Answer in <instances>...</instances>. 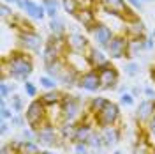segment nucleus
Wrapping results in <instances>:
<instances>
[{"label":"nucleus","instance_id":"obj_38","mask_svg":"<svg viewBox=\"0 0 155 154\" xmlns=\"http://www.w3.org/2000/svg\"><path fill=\"white\" fill-rule=\"evenodd\" d=\"M0 154H19V151H18V147L14 145V142L9 140V142H4V144H2Z\"/></svg>","mask_w":155,"mask_h":154},{"label":"nucleus","instance_id":"obj_50","mask_svg":"<svg viewBox=\"0 0 155 154\" xmlns=\"http://www.w3.org/2000/svg\"><path fill=\"white\" fill-rule=\"evenodd\" d=\"M150 78H152V82L155 83V66H152V68H150Z\"/></svg>","mask_w":155,"mask_h":154},{"label":"nucleus","instance_id":"obj_53","mask_svg":"<svg viewBox=\"0 0 155 154\" xmlns=\"http://www.w3.org/2000/svg\"><path fill=\"white\" fill-rule=\"evenodd\" d=\"M113 154H124V152H122V151H115Z\"/></svg>","mask_w":155,"mask_h":154},{"label":"nucleus","instance_id":"obj_28","mask_svg":"<svg viewBox=\"0 0 155 154\" xmlns=\"http://www.w3.org/2000/svg\"><path fill=\"white\" fill-rule=\"evenodd\" d=\"M9 103H11V108H12V112L14 114H25V110H27V105H25V99L19 96V94H12L9 97Z\"/></svg>","mask_w":155,"mask_h":154},{"label":"nucleus","instance_id":"obj_11","mask_svg":"<svg viewBox=\"0 0 155 154\" xmlns=\"http://www.w3.org/2000/svg\"><path fill=\"white\" fill-rule=\"evenodd\" d=\"M85 57H87L90 68L95 69V71L97 69H101V68H104V66H107V64H111V58L107 57V53L102 48L95 46V44H92V46L87 50Z\"/></svg>","mask_w":155,"mask_h":154},{"label":"nucleus","instance_id":"obj_37","mask_svg":"<svg viewBox=\"0 0 155 154\" xmlns=\"http://www.w3.org/2000/svg\"><path fill=\"white\" fill-rule=\"evenodd\" d=\"M19 140H25V142H35V129H32L30 126L19 129Z\"/></svg>","mask_w":155,"mask_h":154},{"label":"nucleus","instance_id":"obj_49","mask_svg":"<svg viewBox=\"0 0 155 154\" xmlns=\"http://www.w3.org/2000/svg\"><path fill=\"white\" fill-rule=\"evenodd\" d=\"M116 90H118L120 94H125V92H129V90H127V87H125V85H122V83L118 85V89H116Z\"/></svg>","mask_w":155,"mask_h":154},{"label":"nucleus","instance_id":"obj_9","mask_svg":"<svg viewBox=\"0 0 155 154\" xmlns=\"http://www.w3.org/2000/svg\"><path fill=\"white\" fill-rule=\"evenodd\" d=\"M76 87H79V89L85 90V92H90V94H95V92H99V90H102L99 73H97L95 69H90V71H87V73H81Z\"/></svg>","mask_w":155,"mask_h":154},{"label":"nucleus","instance_id":"obj_10","mask_svg":"<svg viewBox=\"0 0 155 154\" xmlns=\"http://www.w3.org/2000/svg\"><path fill=\"white\" fill-rule=\"evenodd\" d=\"M90 34H92V41H94V44H95V46L106 50V46L111 43V39L115 37L116 32L111 29V27H107L106 23L99 21V23H97V27L92 30Z\"/></svg>","mask_w":155,"mask_h":154},{"label":"nucleus","instance_id":"obj_14","mask_svg":"<svg viewBox=\"0 0 155 154\" xmlns=\"http://www.w3.org/2000/svg\"><path fill=\"white\" fill-rule=\"evenodd\" d=\"M74 18L87 29V32H92V30L97 27L99 23V18H97V12L94 11V7H85V9H79L78 14Z\"/></svg>","mask_w":155,"mask_h":154},{"label":"nucleus","instance_id":"obj_12","mask_svg":"<svg viewBox=\"0 0 155 154\" xmlns=\"http://www.w3.org/2000/svg\"><path fill=\"white\" fill-rule=\"evenodd\" d=\"M155 115V99H141L139 105L136 106L134 119L137 124L146 126L148 121Z\"/></svg>","mask_w":155,"mask_h":154},{"label":"nucleus","instance_id":"obj_44","mask_svg":"<svg viewBox=\"0 0 155 154\" xmlns=\"http://www.w3.org/2000/svg\"><path fill=\"white\" fill-rule=\"evenodd\" d=\"M143 94L146 96V99H155V89L150 85H146L145 89H143Z\"/></svg>","mask_w":155,"mask_h":154},{"label":"nucleus","instance_id":"obj_25","mask_svg":"<svg viewBox=\"0 0 155 154\" xmlns=\"http://www.w3.org/2000/svg\"><path fill=\"white\" fill-rule=\"evenodd\" d=\"M153 149L155 147L148 142V138H146V136H141V138H137V142L132 145V154H152Z\"/></svg>","mask_w":155,"mask_h":154},{"label":"nucleus","instance_id":"obj_35","mask_svg":"<svg viewBox=\"0 0 155 154\" xmlns=\"http://www.w3.org/2000/svg\"><path fill=\"white\" fill-rule=\"evenodd\" d=\"M11 128H18V129H23V128H27V119H25V115L23 114H14V117L9 121Z\"/></svg>","mask_w":155,"mask_h":154},{"label":"nucleus","instance_id":"obj_47","mask_svg":"<svg viewBox=\"0 0 155 154\" xmlns=\"http://www.w3.org/2000/svg\"><path fill=\"white\" fill-rule=\"evenodd\" d=\"M76 2L79 4L81 9H85V7H95V4H94L92 0H76Z\"/></svg>","mask_w":155,"mask_h":154},{"label":"nucleus","instance_id":"obj_20","mask_svg":"<svg viewBox=\"0 0 155 154\" xmlns=\"http://www.w3.org/2000/svg\"><path fill=\"white\" fill-rule=\"evenodd\" d=\"M62 97H64V90L55 89V90H44V92L39 96V99H41L44 105L48 106V108H53V106H58V105H60Z\"/></svg>","mask_w":155,"mask_h":154},{"label":"nucleus","instance_id":"obj_7","mask_svg":"<svg viewBox=\"0 0 155 154\" xmlns=\"http://www.w3.org/2000/svg\"><path fill=\"white\" fill-rule=\"evenodd\" d=\"M127 46H129V37L124 32H118V34H115V37L111 39V43L106 46L104 51L111 60H120V58H125Z\"/></svg>","mask_w":155,"mask_h":154},{"label":"nucleus","instance_id":"obj_46","mask_svg":"<svg viewBox=\"0 0 155 154\" xmlns=\"http://www.w3.org/2000/svg\"><path fill=\"white\" fill-rule=\"evenodd\" d=\"M4 4H7V5H16L18 9L23 11V0H2Z\"/></svg>","mask_w":155,"mask_h":154},{"label":"nucleus","instance_id":"obj_30","mask_svg":"<svg viewBox=\"0 0 155 154\" xmlns=\"http://www.w3.org/2000/svg\"><path fill=\"white\" fill-rule=\"evenodd\" d=\"M42 149L37 142H25L21 140V145H19V154H41Z\"/></svg>","mask_w":155,"mask_h":154},{"label":"nucleus","instance_id":"obj_27","mask_svg":"<svg viewBox=\"0 0 155 154\" xmlns=\"http://www.w3.org/2000/svg\"><path fill=\"white\" fill-rule=\"evenodd\" d=\"M49 32L51 36H67V29H65V23L62 21L60 18L49 19Z\"/></svg>","mask_w":155,"mask_h":154},{"label":"nucleus","instance_id":"obj_45","mask_svg":"<svg viewBox=\"0 0 155 154\" xmlns=\"http://www.w3.org/2000/svg\"><path fill=\"white\" fill-rule=\"evenodd\" d=\"M145 46H146V51L153 50V46H155V37L153 36H148V37L145 39Z\"/></svg>","mask_w":155,"mask_h":154},{"label":"nucleus","instance_id":"obj_54","mask_svg":"<svg viewBox=\"0 0 155 154\" xmlns=\"http://www.w3.org/2000/svg\"><path fill=\"white\" fill-rule=\"evenodd\" d=\"M141 2H143V4H145V2H152V0H141Z\"/></svg>","mask_w":155,"mask_h":154},{"label":"nucleus","instance_id":"obj_57","mask_svg":"<svg viewBox=\"0 0 155 154\" xmlns=\"http://www.w3.org/2000/svg\"><path fill=\"white\" fill-rule=\"evenodd\" d=\"M152 154H155V149H153V152H152Z\"/></svg>","mask_w":155,"mask_h":154},{"label":"nucleus","instance_id":"obj_21","mask_svg":"<svg viewBox=\"0 0 155 154\" xmlns=\"http://www.w3.org/2000/svg\"><path fill=\"white\" fill-rule=\"evenodd\" d=\"M76 124L78 122H58V133L62 142L74 144V133H76Z\"/></svg>","mask_w":155,"mask_h":154},{"label":"nucleus","instance_id":"obj_26","mask_svg":"<svg viewBox=\"0 0 155 154\" xmlns=\"http://www.w3.org/2000/svg\"><path fill=\"white\" fill-rule=\"evenodd\" d=\"M41 4L44 5L46 16H48L49 19L58 18V7L62 5V2H58V0H41Z\"/></svg>","mask_w":155,"mask_h":154},{"label":"nucleus","instance_id":"obj_41","mask_svg":"<svg viewBox=\"0 0 155 154\" xmlns=\"http://www.w3.org/2000/svg\"><path fill=\"white\" fill-rule=\"evenodd\" d=\"M74 145V154H90L87 144H72Z\"/></svg>","mask_w":155,"mask_h":154},{"label":"nucleus","instance_id":"obj_3","mask_svg":"<svg viewBox=\"0 0 155 154\" xmlns=\"http://www.w3.org/2000/svg\"><path fill=\"white\" fill-rule=\"evenodd\" d=\"M25 119H27V124L32 128V129H39L41 126H44L46 122H49V110L48 106L44 105L41 99H32L28 105H27V110H25Z\"/></svg>","mask_w":155,"mask_h":154},{"label":"nucleus","instance_id":"obj_6","mask_svg":"<svg viewBox=\"0 0 155 154\" xmlns=\"http://www.w3.org/2000/svg\"><path fill=\"white\" fill-rule=\"evenodd\" d=\"M18 48L28 53H39L41 48H44L46 41L42 39V36L39 34L37 30L34 32H18Z\"/></svg>","mask_w":155,"mask_h":154},{"label":"nucleus","instance_id":"obj_31","mask_svg":"<svg viewBox=\"0 0 155 154\" xmlns=\"http://www.w3.org/2000/svg\"><path fill=\"white\" fill-rule=\"evenodd\" d=\"M60 2H62V9L65 11L69 16H76L78 11L81 9L76 0H60Z\"/></svg>","mask_w":155,"mask_h":154},{"label":"nucleus","instance_id":"obj_56","mask_svg":"<svg viewBox=\"0 0 155 154\" xmlns=\"http://www.w3.org/2000/svg\"><path fill=\"white\" fill-rule=\"evenodd\" d=\"M153 66H155V57H153Z\"/></svg>","mask_w":155,"mask_h":154},{"label":"nucleus","instance_id":"obj_22","mask_svg":"<svg viewBox=\"0 0 155 154\" xmlns=\"http://www.w3.org/2000/svg\"><path fill=\"white\" fill-rule=\"evenodd\" d=\"M145 39H146V37H145ZM145 39H129V46H127V55H125V58H129V60H134V58L139 57L143 51H146Z\"/></svg>","mask_w":155,"mask_h":154},{"label":"nucleus","instance_id":"obj_1","mask_svg":"<svg viewBox=\"0 0 155 154\" xmlns=\"http://www.w3.org/2000/svg\"><path fill=\"white\" fill-rule=\"evenodd\" d=\"M34 73V58L28 51L14 50L9 55L2 57V80L28 82Z\"/></svg>","mask_w":155,"mask_h":154},{"label":"nucleus","instance_id":"obj_33","mask_svg":"<svg viewBox=\"0 0 155 154\" xmlns=\"http://www.w3.org/2000/svg\"><path fill=\"white\" fill-rule=\"evenodd\" d=\"M39 85L42 87L44 90H55V89H58V82L55 78L48 76V75H42L39 78Z\"/></svg>","mask_w":155,"mask_h":154},{"label":"nucleus","instance_id":"obj_19","mask_svg":"<svg viewBox=\"0 0 155 154\" xmlns=\"http://www.w3.org/2000/svg\"><path fill=\"white\" fill-rule=\"evenodd\" d=\"M23 12L34 19H44L46 18V9L42 4H37L34 0H23Z\"/></svg>","mask_w":155,"mask_h":154},{"label":"nucleus","instance_id":"obj_40","mask_svg":"<svg viewBox=\"0 0 155 154\" xmlns=\"http://www.w3.org/2000/svg\"><path fill=\"white\" fill-rule=\"evenodd\" d=\"M120 105H124V106H134L136 105V97L132 96L130 92L120 94Z\"/></svg>","mask_w":155,"mask_h":154},{"label":"nucleus","instance_id":"obj_48","mask_svg":"<svg viewBox=\"0 0 155 154\" xmlns=\"http://www.w3.org/2000/svg\"><path fill=\"white\" fill-rule=\"evenodd\" d=\"M141 92H143V89H139V87H132V89H130V94H132L134 97H139Z\"/></svg>","mask_w":155,"mask_h":154},{"label":"nucleus","instance_id":"obj_5","mask_svg":"<svg viewBox=\"0 0 155 154\" xmlns=\"http://www.w3.org/2000/svg\"><path fill=\"white\" fill-rule=\"evenodd\" d=\"M35 142L44 149H51L55 145L64 144L60 140V133H58V126L53 124L51 121L46 122L44 126H41L39 129H35Z\"/></svg>","mask_w":155,"mask_h":154},{"label":"nucleus","instance_id":"obj_4","mask_svg":"<svg viewBox=\"0 0 155 154\" xmlns=\"http://www.w3.org/2000/svg\"><path fill=\"white\" fill-rule=\"evenodd\" d=\"M94 121H95V126L97 129H101V128H107V126H118L122 122V108L118 103L115 101H107V105L102 108V112H99L95 117H94Z\"/></svg>","mask_w":155,"mask_h":154},{"label":"nucleus","instance_id":"obj_15","mask_svg":"<svg viewBox=\"0 0 155 154\" xmlns=\"http://www.w3.org/2000/svg\"><path fill=\"white\" fill-rule=\"evenodd\" d=\"M65 60H67V64L71 66V68H74L81 75V73H87V71H90V64H88L87 57L83 55V53H72V51H67L65 53Z\"/></svg>","mask_w":155,"mask_h":154},{"label":"nucleus","instance_id":"obj_39","mask_svg":"<svg viewBox=\"0 0 155 154\" xmlns=\"http://www.w3.org/2000/svg\"><path fill=\"white\" fill-rule=\"evenodd\" d=\"M124 71H125L127 76H137V75H139V66L136 64L134 60H130V62H127L125 64Z\"/></svg>","mask_w":155,"mask_h":154},{"label":"nucleus","instance_id":"obj_8","mask_svg":"<svg viewBox=\"0 0 155 154\" xmlns=\"http://www.w3.org/2000/svg\"><path fill=\"white\" fill-rule=\"evenodd\" d=\"M99 78H101V85L102 90H116L120 85V71L118 68H115L113 64H107L104 68L97 69Z\"/></svg>","mask_w":155,"mask_h":154},{"label":"nucleus","instance_id":"obj_52","mask_svg":"<svg viewBox=\"0 0 155 154\" xmlns=\"http://www.w3.org/2000/svg\"><path fill=\"white\" fill-rule=\"evenodd\" d=\"M92 2H94L95 5H101V2H102V0H92Z\"/></svg>","mask_w":155,"mask_h":154},{"label":"nucleus","instance_id":"obj_18","mask_svg":"<svg viewBox=\"0 0 155 154\" xmlns=\"http://www.w3.org/2000/svg\"><path fill=\"white\" fill-rule=\"evenodd\" d=\"M124 34L129 39H145L146 37V27L141 19L129 21V23L124 25Z\"/></svg>","mask_w":155,"mask_h":154},{"label":"nucleus","instance_id":"obj_55","mask_svg":"<svg viewBox=\"0 0 155 154\" xmlns=\"http://www.w3.org/2000/svg\"><path fill=\"white\" fill-rule=\"evenodd\" d=\"M152 36H153V37H155V29H153V34H152Z\"/></svg>","mask_w":155,"mask_h":154},{"label":"nucleus","instance_id":"obj_32","mask_svg":"<svg viewBox=\"0 0 155 154\" xmlns=\"http://www.w3.org/2000/svg\"><path fill=\"white\" fill-rule=\"evenodd\" d=\"M12 117H14V112L11 106H7V99L0 97V121H11Z\"/></svg>","mask_w":155,"mask_h":154},{"label":"nucleus","instance_id":"obj_42","mask_svg":"<svg viewBox=\"0 0 155 154\" xmlns=\"http://www.w3.org/2000/svg\"><path fill=\"white\" fill-rule=\"evenodd\" d=\"M127 4H129V7H132L136 12H141L143 11V2L141 0H125Z\"/></svg>","mask_w":155,"mask_h":154},{"label":"nucleus","instance_id":"obj_16","mask_svg":"<svg viewBox=\"0 0 155 154\" xmlns=\"http://www.w3.org/2000/svg\"><path fill=\"white\" fill-rule=\"evenodd\" d=\"M101 136L104 140V145L106 147H113L116 145L120 140H122V128L120 126H107V128H101Z\"/></svg>","mask_w":155,"mask_h":154},{"label":"nucleus","instance_id":"obj_43","mask_svg":"<svg viewBox=\"0 0 155 154\" xmlns=\"http://www.w3.org/2000/svg\"><path fill=\"white\" fill-rule=\"evenodd\" d=\"M9 129H11L9 121H0V135L5 136L7 133H9Z\"/></svg>","mask_w":155,"mask_h":154},{"label":"nucleus","instance_id":"obj_36","mask_svg":"<svg viewBox=\"0 0 155 154\" xmlns=\"http://www.w3.org/2000/svg\"><path fill=\"white\" fill-rule=\"evenodd\" d=\"M23 89H25V94H27V97H32V99H37V96H39V89H37V85L34 83V82H25L23 83Z\"/></svg>","mask_w":155,"mask_h":154},{"label":"nucleus","instance_id":"obj_24","mask_svg":"<svg viewBox=\"0 0 155 154\" xmlns=\"http://www.w3.org/2000/svg\"><path fill=\"white\" fill-rule=\"evenodd\" d=\"M87 145L88 149H90V152H101L102 149H106V145H104V140H102V136H101V131L99 129H95L94 133H92V136L87 140Z\"/></svg>","mask_w":155,"mask_h":154},{"label":"nucleus","instance_id":"obj_13","mask_svg":"<svg viewBox=\"0 0 155 154\" xmlns=\"http://www.w3.org/2000/svg\"><path fill=\"white\" fill-rule=\"evenodd\" d=\"M67 50L72 53H87V50L92 46L87 36H83L81 32H67Z\"/></svg>","mask_w":155,"mask_h":154},{"label":"nucleus","instance_id":"obj_23","mask_svg":"<svg viewBox=\"0 0 155 154\" xmlns=\"http://www.w3.org/2000/svg\"><path fill=\"white\" fill-rule=\"evenodd\" d=\"M107 97L104 96H94V97H90V101L87 103V114H90V115H94L95 117L99 112H102V108L107 105Z\"/></svg>","mask_w":155,"mask_h":154},{"label":"nucleus","instance_id":"obj_17","mask_svg":"<svg viewBox=\"0 0 155 154\" xmlns=\"http://www.w3.org/2000/svg\"><path fill=\"white\" fill-rule=\"evenodd\" d=\"M41 57H42V64H44V66H48V64L57 62L58 58H64V53L58 50V46L53 43V41L46 39V44H44V48H42Z\"/></svg>","mask_w":155,"mask_h":154},{"label":"nucleus","instance_id":"obj_29","mask_svg":"<svg viewBox=\"0 0 155 154\" xmlns=\"http://www.w3.org/2000/svg\"><path fill=\"white\" fill-rule=\"evenodd\" d=\"M16 90V85L12 83V80H0V97L2 99H9Z\"/></svg>","mask_w":155,"mask_h":154},{"label":"nucleus","instance_id":"obj_51","mask_svg":"<svg viewBox=\"0 0 155 154\" xmlns=\"http://www.w3.org/2000/svg\"><path fill=\"white\" fill-rule=\"evenodd\" d=\"M41 154H57L55 151H51V149H42V152Z\"/></svg>","mask_w":155,"mask_h":154},{"label":"nucleus","instance_id":"obj_34","mask_svg":"<svg viewBox=\"0 0 155 154\" xmlns=\"http://www.w3.org/2000/svg\"><path fill=\"white\" fill-rule=\"evenodd\" d=\"M0 16L7 23V21H11V19L16 16V11H12V5H7V4L2 2V5H0Z\"/></svg>","mask_w":155,"mask_h":154},{"label":"nucleus","instance_id":"obj_2","mask_svg":"<svg viewBox=\"0 0 155 154\" xmlns=\"http://www.w3.org/2000/svg\"><path fill=\"white\" fill-rule=\"evenodd\" d=\"M87 115L85 103L74 94L64 92V97L60 101V122H79Z\"/></svg>","mask_w":155,"mask_h":154}]
</instances>
